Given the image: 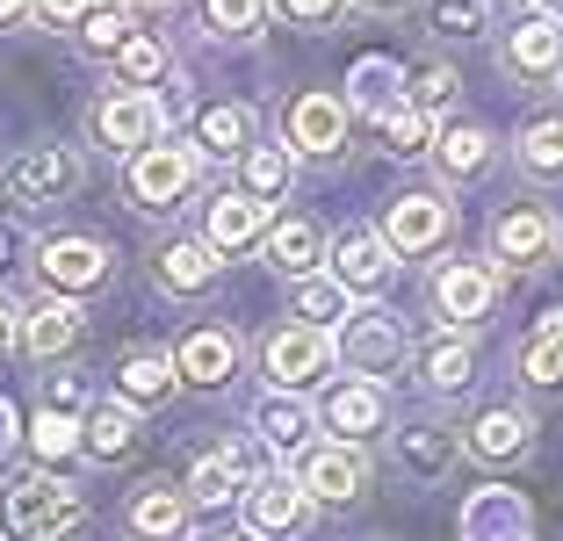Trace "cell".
<instances>
[{
  "label": "cell",
  "instance_id": "13",
  "mask_svg": "<svg viewBox=\"0 0 563 541\" xmlns=\"http://www.w3.org/2000/svg\"><path fill=\"white\" fill-rule=\"evenodd\" d=\"M427 296H433V311H441V332L448 325L470 332L498 311V267L492 261H441L433 281H427Z\"/></svg>",
  "mask_w": 563,
  "mask_h": 541
},
{
  "label": "cell",
  "instance_id": "24",
  "mask_svg": "<svg viewBox=\"0 0 563 541\" xmlns=\"http://www.w3.org/2000/svg\"><path fill=\"white\" fill-rule=\"evenodd\" d=\"M80 340H87V311L66 303V296H36L30 311H22V332H15V346L30 361H66Z\"/></svg>",
  "mask_w": 563,
  "mask_h": 541
},
{
  "label": "cell",
  "instance_id": "15",
  "mask_svg": "<svg viewBox=\"0 0 563 541\" xmlns=\"http://www.w3.org/2000/svg\"><path fill=\"white\" fill-rule=\"evenodd\" d=\"M87 137H95L101 152H123V159H131V152H145L152 137H166V115H159V101L152 95H101L95 109H87Z\"/></svg>",
  "mask_w": 563,
  "mask_h": 541
},
{
  "label": "cell",
  "instance_id": "27",
  "mask_svg": "<svg viewBox=\"0 0 563 541\" xmlns=\"http://www.w3.org/2000/svg\"><path fill=\"white\" fill-rule=\"evenodd\" d=\"M137 411H123L117 397H95V405L80 411V455L87 462H101V470H117V462H131L137 455Z\"/></svg>",
  "mask_w": 563,
  "mask_h": 541
},
{
  "label": "cell",
  "instance_id": "18",
  "mask_svg": "<svg viewBox=\"0 0 563 541\" xmlns=\"http://www.w3.org/2000/svg\"><path fill=\"white\" fill-rule=\"evenodd\" d=\"M390 462H398V476H412V484H441L455 462H463V441H455V427H441V419H405L398 433H390Z\"/></svg>",
  "mask_w": 563,
  "mask_h": 541
},
{
  "label": "cell",
  "instance_id": "41",
  "mask_svg": "<svg viewBox=\"0 0 563 541\" xmlns=\"http://www.w3.org/2000/svg\"><path fill=\"white\" fill-rule=\"evenodd\" d=\"M30 448H36V470H58V462H73V455H80V419L36 411V419H30Z\"/></svg>",
  "mask_w": 563,
  "mask_h": 541
},
{
  "label": "cell",
  "instance_id": "46",
  "mask_svg": "<svg viewBox=\"0 0 563 541\" xmlns=\"http://www.w3.org/2000/svg\"><path fill=\"white\" fill-rule=\"evenodd\" d=\"M87 8H95V0H30V15L44 22V30H80Z\"/></svg>",
  "mask_w": 563,
  "mask_h": 541
},
{
  "label": "cell",
  "instance_id": "2",
  "mask_svg": "<svg viewBox=\"0 0 563 541\" xmlns=\"http://www.w3.org/2000/svg\"><path fill=\"white\" fill-rule=\"evenodd\" d=\"M332 361H340L354 383H376L383 390V383L412 361V340H405V325L383 311V303H354V311L340 318V332H332Z\"/></svg>",
  "mask_w": 563,
  "mask_h": 541
},
{
  "label": "cell",
  "instance_id": "10",
  "mask_svg": "<svg viewBox=\"0 0 563 541\" xmlns=\"http://www.w3.org/2000/svg\"><path fill=\"white\" fill-rule=\"evenodd\" d=\"M267 470H275V462H267L253 441H217V448L196 455L181 498H188V506H239V498L253 492V476H267Z\"/></svg>",
  "mask_w": 563,
  "mask_h": 541
},
{
  "label": "cell",
  "instance_id": "34",
  "mask_svg": "<svg viewBox=\"0 0 563 541\" xmlns=\"http://www.w3.org/2000/svg\"><path fill=\"white\" fill-rule=\"evenodd\" d=\"M520 383L528 390H563V311H542V325L520 346Z\"/></svg>",
  "mask_w": 563,
  "mask_h": 541
},
{
  "label": "cell",
  "instance_id": "48",
  "mask_svg": "<svg viewBox=\"0 0 563 541\" xmlns=\"http://www.w3.org/2000/svg\"><path fill=\"white\" fill-rule=\"evenodd\" d=\"M15 332H22V311H15V296L0 289V354H8V346H15Z\"/></svg>",
  "mask_w": 563,
  "mask_h": 541
},
{
  "label": "cell",
  "instance_id": "6",
  "mask_svg": "<svg viewBox=\"0 0 563 541\" xmlns=\"http://www.w3.org/2000/svg\"><path fill=\"white\" fill-rule=\"evenodd\" d=\"M261 368H267V390H275V397H311L318 383L332 376V332L275 325L261 340Z\"/></svg>",
  "mask_w": 563,
  "mask_h": 541
},
{
  "label": "cell",
  "instance_id": "36",
  "mask_svg": "<svg viewBox=\"0 0 563 541\" xmlns=\"http://www.w3.org/2000/svg\"><path fill=\"white\" fill-rule=\"evenodd\" d=\"M514 166L528 180H563V109L556 115H534L528 131L514 137Z\"/></svg>",
  "mask_w": 563,
  "mask_h": 541
},
{
  "label": "cell",
  "instance_id": "16",
  "mask_svg": "<svg viewBox=\"0 0 563 541\" xmlns=\"http://www.w3.org/2000/svg\"><path fill=\"white\" fill-rule=\"evenodd\" d=\"M325 275L340 281V289H347V303H354V296L390 289L398 261H390V246L376 239V224H354V231H340V239H325Z\"/></svg>",
  "mask_w": 563,
  "mask_h": 541
},
{
  "label": "cell",
  "instance_id": "51",
  "mask_svg": "<svg viewBox=\"0 0 563 541\" xmlns=\"http://www.w3.org/2000/svg\"><path fill=\"white\" fill-rule=\"evenodd\" d=\"M15 448V411H8V397H0V455Z\"/></svg>",
  "mask_w": 563,
  "mask_h": 541
},
{
  "label": "cell",
  "instance_id": "44",
  "mask_svg": "<svg viewBox=\"0 0 563 541\" xmlns=\"http://www.w3.org/2000/svg\"><path fill=\"white\" fill-rule=\"evenodd\" d=\"M376 131H383V145H390V159H427V145H433V123H427L419 109H398V115H383Z\"/></svg>",
  "mask_w": 563,
  "mask_h": 541
},
{
  "label": "cell",
  "instance_id": "9",
  "mask_svg": "<svg viewBox=\"0 0 563 541\" xmlns=\"http://www.w3.org/2000/svg\"><path fill=\"white\" fill-rule=\"evenodd\" d=\"M289 484H297L311 506H354L368 484V448L354 441H311L297 462H289Z\"/></svg>",
  "mask_w": 563,
  "mask_h": 541
},
{
  "label": "cell",
  "instance_id": "52",
  "mask_svg": "<svg viewBox=\"0 0 563 541\" xmlns=\"http://www.w3.org/2000/svg\"><path fill=\"white\" fill-rule=\"evenodd\" d=\"M528 15H563V0H520Z\"/></svg>",
  "mask_w": 563,
  "mask_h": 541
},
{
  "label": "cell",
  "instance_id": "53",
  "mask_svg": "<svg viewBox=\"0 0 563 541\" xmlns=\"http://www.w3.org/2000/svg\"><path fill=\"white\" fill-rule=\"evenodd\" d=\"M210 541H239V534H210Z\"/></svg>",
  "mask_w": 563,
  "mask_h": 541
},
{
  "label": "cell",
  "instance_id": "8",
  "mask_svg": "<svg viewBox=\"0 0 563 541\" xmlns=\"http://www.w3.org/2000/svg\"><path fill=\"white\" fill-rule=\"evenodd\" d=\"M347 95H332V87H303L297 101H289V115H282V145H289V159H340L347 152Z\"/></svg>",
  "mask_w": 563,
  "mask_h": 541
},
{
  "label": "cell",
  "instance_id": "7",
  "mask_svg": "<svg viewBox=\"0 0 563 541\" xmlns=\"http://www.w3.org/2000/svg\"><path fill=\"white\" fill-rule=\"evenodd\" d=\"M30 267H36V281H44V296L80 303V296H95L101 281H109V246L87 239V231H58V239L30 246Z\"/></svg>",
  "mask_w": 563,
  "mask_h": 541
},
{
  "label": "cell",
  "instance_id": "22",
  "mask_svg": "<svg viewBox=\"0 0 563 541\" xmlns=\"http://www.w3.org/2000/svg\"><path fill=\"white\" fill-rule=\"evenodd\" d=\"M498 137L484 131V123H441L433 131V145H427V159H433V174L448 180V188H470V180H484L498 166Z\"/></svg>",
  "mask_w": 563,
  "mask_h": 541
},
{
  "label": "cell",
  "instance_id": "32",
  "mask_svg": "<svg viewBox=\"0 0 563 541\" xmlns=\"http://www.w3.org/2000/svg\"><path fill=\"white\" fill-rule=\"evenodd\" d=\"M246 145H253V109H246V101H202V109H196L202 166H210V159H239Z\"/></svg>",
  "mask_w": 563,
  "mask_h": 541
},
{
  "label": "cell",
  "instance_id": "23",
  "mask_svg": "<svg viewBox=\"0 0 563 541\" xmlns=\"http://www.w3.org/2000/svg\"><path fill=\"white\" fill-rule=\"evenodd\" d=\"M311 433H318L311 397H275V390H267L261 405H253V448H261L275 470H282V455L297 462L303 448H311Z\"/></svg>",
  "mask_w": 563,
  "mask_h": 541
},
{
  "label": "cell",
  "instance_id": "14",
  "mask_svg": "<svg viewBox=\"0 0 563 541\" xmlns=\"http://www.w3.org/2000/svg\"><path fill=\"white\" fill-rule=\"evenodd\" d=\"M239 361H246V340H239L232 325H196L181 346H174V383L217 397V390H232Z\"/></svg>",
  "mask_w": 563,
  "mask_h": 541
},
{
  "label": "cell",
  "instance_id": "50",
  "mask_svg": "<svg viewBox=\"0 0 563 541\" xmlns=\"http://www.w3.org/2000/svg\"><path fill=\"white\" fill-rule=\"evenodd\" d=\"M30 22V0H0V30H22Z\"/></svg>",
  "mask_w": 563,
  "mask_h": 541
},
{
  "label": "cell",
  "instance_id": "5",
  "mask_svg": "<svg viewBox=\"0 0 563 541\" xmlns=\"http://www.w3.org/2000/svg\"><path fill=\"white\" fill-rule=\"evenodd\" d=\"M556 246H563V224H556V210L534 202V196L506 202V210L492 217V261H506V275H534V267H549Z\"/></svg>",
  "mask_w": 563,
  "mask_h": 541
},
{
  "label": "cell",
  "instance_id": "12",
  "mask_svg": "<svg viewBox=\"0 0 563 541\" xmlns=\"http://www.w3.org/2000/svg\"><path fill=\"white\" fill-rule=\"evenodd\" d=\"M80 180H87V159L73 145H30L8 166V196H15L22 210H58V202L80 196Z\"/></svg>",
  "mask_w": 563,
  "mask_h": 541
},
{
  "label": "cell",
  "instance_id": "1",
  "mask_svg": "<svg viewBox=\"0 0 563 541\" xmlns=\"http://www.w3.org/2000/svg\"><path fill=\"white\" fill-rule=\"evenodd\" d=\"M87 527V498L58 470H22L0 492V534L8 541H73Z\"/></svg>",
  "mask_w": 563,
  "mask_h": 541
},
{
  "label": "cell",
  "instance_id": "20",
  "mask_svg": "<svg viewBox=\"0 0 563 541\" xmlns=\"http://www.w3.org/2000/svg\"><path fill=\"white\" fill-rule=\"evenodd\" d=\"M174 390H181V383H174V354H166V346H131V354H117V368H109V397H117L123 411H137V419L159 411Z\"/></svg>",
  "mask_w": 563,
  "mask_h": 541
},
{
  "label": "cell",
  "instance_id": "33",
  "mask_svg": "<svg viewBox=\"0 0 563 541\" xmlns=\"http://www.w3.org/2000/svg\"><path fill=\"white\" fill-rule=\"evenodd\" d=\"M109 66H117V87H123V95H152V87L174 80V44H166V36H152V30H137L131 44L109 58Z\"/></svg>",
  "mask_w": 563,
  "mask_h": 541
},
{
  "label": "cell",
  "instance_id": "19",
  "mask_svg": "<svg viewBox=\"0 0 563 541\" xmlns=\"http://www.w3.org/2000/svg\"><path fill=\"white\" fill-rule=\"evenodd\" d=\"M455 441H463V455L492 462V470L498 462H528L534 455V411L528 405H484Z\"/></svg>",
  "mask_w": 563,
  "mask_h": 541
},
{
  "label": "cell",
  "instance_id": "31",
  "mask_svg": "<svg viewBox=\"0 0 563 541\" xmlns=\"http://www.w3.org/2000/svg\"><path fill=\"white\" fill-rule=\"evenodd\" d=\"M131 534L137 541H181L188 520H196V506L181 498V484H145V492H131Z\"/></svg>",
  "mask_w": 563,
  "mask_h": 541
},
{
  "label": "cell",
  "instance_id": "30",
  "mask_svg": "<svg viewBox=\"0 0 563 541\" xmlns=\"http://www.w3.org/2000/svg\"><path fill=\"white\" fill-rule=\"evenodd\" d=\"M297 188V159H289V145H275V137H253L246 152H239V196L246 202H282Z\"/></svg>",
  "mask_w": 563,
  "mask_h": 541
},
{
  "label": "cell",
  "instance_id": "49",
  "mask_svg": "<svg viewBox=\"0 0 563 541\" xmlns=\"http://www.w3.org/2000/svg\"><path fill=\"white\" fill-rule=\"evenodd\" d=\"M347 8H362V15H405V8H419V0H347Z\"/></svg>",
  "mask_w": 563,
  "mask_h": 541
},
{
  "label": "cell",
  "instance_id": "25",
  "mask_svg": "<svg viewBox=\"0 0 563 541\" xmlns=\"http://www.w3.org/2000/svg\"><path fill=\"white\" fill-rule=\"evenodd\" d=\"M217 253L202 246V239H166L159 253H152V289L174 296V303H196V296L217 289Z\"/></svg>",
  "mask_w": 563,
  "mask_h": 541
},
{
  "label": "cell",
  "instance_id": "37",
  "mask_svg": "<svg viewBox=\"0 0 563 541\" xmlns=\"http://www.w3.org/2000/svg\"><path fill=\"white\" fill-rule=\"evenodd\" d=\"M347 289L332 275H311V281H289V325H311V332H332L340 318H347Z\"/></svg>",
  "mask_w": 563,
  "mask_h": 541
},
{
  "label": "cell",
  "instance_id": "26",
  "mask_svg": "<svg viewBox=\"0 0 563 541\" xmlns=\"http://www.w3.org/2000/svg\"><path fill=\"white\" fill-rule=\"evenodd\" d=\"M412 376L427 397H463L470 383H477V346H470V332H441V340H427L412 354Z\"/></svg>",
  "mask_w": 563,
  "mask_h": 541
},
{
  "label": "cell",
  "instance_id": "28",
  "mask_svg": "<svg viewBox=\"0 0 563 541\" xmlns=\"http://www.w3.org/2000/svg\"><path fill=\"white\" fill-rule=\"evenodd\" d=\"M261 253H267V267H275L282 281L325 275V231H318V217H282V224L261 239Z\"/></svg>",
  "mask_w": 563,
  "mask_h": 541
},
{
  "label": "cell",
  "instance_id": "42",
  "mask_svg": "<svg viewBox=\"0 0 563 541\" xmlns=\"http://www.w3.org/2000/svg\"><path fill=\"white\" fill-rule=\"evenodd\" d=\"M492 30V0H433V36L448 44H470V36Z\"/></svg>",
  "mask_w": 563,
  "mask_h": 541
},
{
  "label": "cell",
  "instance_id": "40",
  "mask_svg": "<svg viewBox=\"0 0 563 541\" xmlns=\"http://www.w3.org/2000/svg\"><path fill=\"white\" fill-rule=\"evenodd\" d=\"M455 95H463V73H455V66H441V58H427V66H412V73H405V109H419L427 123L455 109Z\"/></svg>",
  "mask_w": 563,
  "mask_h": 541
},
{
  "label": "cell",
  "instance_id": "54",
  "mask_svg": "<svg viewBox=\"0 0 563 541\" xmlns=\"http://www.w3.org/2000/svg\"><path fill=\"white\" fill-rule=\"evenodd\" d=\"M152 8H174V0H152Z\"/></svg>",
  "mask_w": 563,
  "mask_h": 541
},
{
  "label": "cell",
  "instance_id": "39",
  "mask_svg": "<svg viewBox=\"0 0 563 541\" xmlns=\"http://www.w3.org/2000/svg\"><path fill=\"white\" fill-rule=\"evenodd\" d=\"M362 109L368 123H383V115H398L405 109V73H390L383 58H362L354 66V101H347V115Z\"/></svg>",
  "mask_w": 563,
  "mask_h": 541
},
{
  "label": "cell",
  "instance_id": "17",
  "mask_svg": "<svg viewBox=\"0 0 563 541\" xmlns=\"http://www.w3.org/2000/svg\"><path fill=\"white\" fill-rule=\"evenodd\" d=\"M239 512H246V534L253 541H297L303 527H311V498L289 484V470L253 476V492L239 498Z\"/></svg>",
  "mask_w": 563,
  "mask_h": 541
},
{
  "label": "cell",
  "instance_id": "35",
  "mask_svg": "<svg viewBox=\"0 0 563 541\" xmlns=\"http://www.w3.org/2000/svg\"><path fill=\"white\" fill-rule=\"evenodd\" d=\"M131 36H137L131 8H123V0H95V8L80 15V30H73V44H80V58H117Z\"/></svg>",
  "mask_w": 563,
  "mask_h": 541
},
{
  "label": "cell",
  "instance_id": "47",
  "mask_svg": "<svg viewBox=\"0 0 563 541\" xmlns=\"http://www.w3.org/2000/svg\"><path fill=\"white\" fill-rule=\"evenodd\" d=\"M30 261V231H22V217H0V267Z\"/></svg>",
  "mask_w": 563,
  "mask_h": 541
},
{
  "label": "cell",
  "instance_id": "11",
  "mask_svg": "<svg viewBox=\"0 0 563 541\" xmlns=\"http://www.w3.org/2000/svg\"><path fill=\"white\" fill-rule=\"evenodd\" d=\"M498 73L520 87L563 80V15H514L498 36Z\"/></svg>",
  "mask_w": 563,
  "mask_h": 541
},
{
  "label": "cell",
  "instance_id": "43",
  "mask_svg": "<svg viewBox=\"0 0 563 541\" xmlns=\"http://www.w3.org/2000/svg\"><path fill=\"white\" fill-rule=\"evenodd\" d=\"M267 0H202V30L210 36H261Z\"/></svg>",
  "mask_w": 563,
  "mask_h": 541
},
{
  "label": "cell",
  "instance_id": "45",
  "mask_svg": "<svg viewBox=\"0 0 563 541\" xmlns=\"http://www.w3.org/2000/svg\"><path fill=\"white\" fill-rule=\"evenodd\" d=\"M282 22H297V30H325V22H340V8L347 0H267Z\"/></svg>",
  "mask_w": 563,
  "mask_h": 541
},
{
  "label": "cell",
  "instance_id": "21",
  "mask_svg": "<svg viewBox=\"0 0 563 541\" xmlns=\"http://www.w3.org/2000/svg\"><path fill=\"white\" fill-rule=\"evenodd\" d=\"M311 411H318V433H325V441H354V448L390 427V397H383L376 383H340V390H325Z\"/></svg>",
  "mask_w": 563,
  "mask_h": 541
},
{
  "label": "cell",
  "instance_id": "38",
  "mask_svg": "<svg viewBox=\"0 0 563 541\" xmlns=\"http://www.w3.org/2000/svg\"><path fill=\"white\" fill-rule=\"evenodd\" d=\"M463 541H528V512L506 492H477L463 512Z\"/></svg>",
  "mask_w": 563,
  "mask_h": 541
},
{
  "label": "cell",
  "instance_id": "29",
  "mask_svg": "<svg viewBox=\"0 0 563 541\" xmlns=\"http://www.w3.org/2000/svg\"><path fill=\"white\" fill-rule=\"evenodd\" d=\"M267 239V210L261 202H246L232 188V196H217L210 210H202V246L217 253V261H224V253H246V246H261Z\"/></svg>",
  "mask_w": 563,
  "mask_h": 541
},
{
  "label": "cell",
  "instance_id": "4",
  "mask_svg": "<svg viewBox=\"0 0 563 541\" xmlns=\"http://www.w3.org/2000/svg\"><path fill=\"white\" fill-rule=\"evenodd\" d=\"M376 239L390 246V261H427V253H441L455 239V202L441 188H405V196H390Z\"/></svg>",
  "mask_w": 563,
  "mask_h": 541
},
{
  "label": "cell",
  "instance_id": "3",
  "mask_svg": "<svg viewBox=\"0 0 563 541\" xmlns=\"http://www.w3.org/2000/svg\"><path fill=\"white\" fill-rule=\"evenodd\" d=\"M196 180H202V152H196V145L152 137V145H145V152H131V166H123V196H131V210L166 217L174 202L196 196Z\"/></svg>",
  "mask_w": 563,
  "mask_h": 541
}]
</instances>
